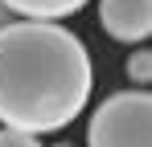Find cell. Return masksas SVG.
Returning <instances> with one entry per match:
<instances>
[{
    "instance_id": "cell-3",
    "label": "cell",
    "mask_w": 152,
    "mask_h": 147,
    "mask_svg": "<svg viewBox=\"0 0 152 147\" xmlns=\"http://www.w3.org/2000/svg\"><path fill=\"white\" fill-rule=\"evenodd\" d=\"M99 21L115 41H148L152 33V0H99Z\"/></svg>"
},
{
    "instance_id": "cell-6",
    "label": "cell",
    "mask_w": 152,
    "mask_h": 147,
    "mask_svg": "<svg viewBox=\"0 0 152 147\" xmlns=\"http://www.w3.org/2000/svg\"><path fill=\"white\" fill-rule=\"evenodd\" d=\"M0 147H41V143H37V135H29V131L0 127Z\"/></svg>"
},
{
    "instance_id": "cell-2",
    "label": "cell",
    "mask_w": 152,
    "mask_h": 147,
    "mask_svg": "<svg viewBox=\"0 0 152 147\" xmlns=\"http://www.w3.org/2000/svg\"><path fill=\"white\" fill-rule=\"evenodd\" d=\"M86 147H152L148 90H119L103 98L86 127Z\"/></svg>"
},
{
    "instance_id": "cell-4",
    "label": "cell",
    "mask_w": 152,
    "mask_h": 147,
    "mask_svg": "<svg viewBox=\"0 0 152 147\" xmlns=\"http://www.w3.org/2000/svg\"><path fill=\"white\" fill-rule=\"evenodd\" d=\"M12 8V17H33V21H62L74 17L78 8H86L91 0H4Z\"/></svg>"
},
{
    "instance_id": "cell-1",
    "label": "cell",
    "mask_w": 152,
    "mask_h": 147,
    "mask_svg": "<svg viewBox=\"0 0 152 147\" xmlns=\"http://www.w3.org/2000/svg\"><path fill=\"white\" fill-rule=\"evenodd\" d=\"M95 86L91 53L66 24L12 21L0 29V122L29 135L62 131Z\"/></svg>"
},
{
    "instance_id": "cell-8",
    "label": "cell",
    "mask_w": 152,
    "mask_h": 147,
    "mask_svg": "<svg viewBox=\"0 0 152 147\" xmlns=\"http://www.w3.org/2000/svg\"><path fill=\"white\" fill-rule=\"evenodd\" d=\"M58 147H70V143H58Z\"/></svg>"
},
{
    "instance_id": "cell-5",
    "label": "cell",
    "mask_w": 152,
    "mask_h": 147,
    "mask_svg": "<svg viewBox=\"0 0 152 147\" xmlns=\"http://www.w3.org/2000/svg\"><path fill=\"white\" fill-rule=\"evenodd\" d=\"M127 78H132L136 86H148L152 82V53L148 49H136V53L127 57Z\"/></svg>"
},
{
    "instance_id": "cell-7",
    "label": "cell",
    "mask_w": 152,
    "mask_h": 147,
    "mask_svg": "<svg viewBox=\"0 0 152 147\" xmlns=\"http://www.w3.org/2000/svg\"><path fill=\"white\" fill-rule=\"evenodd\" d=\"M12 21V8H8V4H4V0H0V29H4V24Z\"/></svg>"
}]
</instances>
